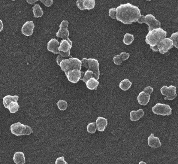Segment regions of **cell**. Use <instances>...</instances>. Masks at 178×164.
<instances>
[{
  "mask_svg": "<svg viewBox=\"0 0 178 164\" xmlns=\"http://www.w3.org/2000/svg\"><path fill=\"white\" fill-rule=\"evenodd\" d=\"M116 19L125 25L137 22L141 17L139 8L129 3L121 5L116 8Z\"/></svg>",
  "mask_w": 178,
  "mask_h": 164,
  "instance_id": "obj_1",
  "label": "cell"
},
{
  "mask_svg": "<svg viewBox=\"0 0 178 164\" xmlns=\"http://www.w3.org/2000/svg\"><path fill=\"white\" fill-rule=\"evenodd\" d=\"M166 31L161 27L149 31L146 36L145 41L150 47L156 46L167 36Z\"/></svg>",
  "mask_w": 178,
  "mask_h": 164,
  "instance_id": "obj_2",
  "label": "cell"
},
{
  "mask_svg": "<svg viewBox=\"0 0 178 164\" xmlns=\"http://www.w3.org/2000/svg\"><path fill=\"white\" fill-rule=\"evenodd\" d=\"M139 24L145 23L149 26V31L153 29L161 27V23L159 21L157 20L155 17L152 14H148L146 16L141 15L140 19L137 21Z\"/></svg>",
  "mask_w": 178,
  "mask_h": 164,
  "instance_id": "obj_3",
  "label": "cell"
},
{
  "mask_svg": "<svg viewBox=\"0 0 178 164\" xmlns=\"http://www.w3.org/2000/svg\"><path fill=\"white\" fill-rule=\"evenodd\" d=\"M11 130L12 133L17 136L25 135H29L33 132L31 127L28 125H25L19 122L11 125Z\"/></svg>",
  "mask_w": 178,
  "mask_h": 164,
  "instance_id": "obj_4",
  "label": "cell"
},
{
  "mask_svg": "<svg viewBox=\"0 0 178 164\" xmlns=\"http://www.w3.org/2000/svg\"><path fill=\"white\" fill-rule=\"evenodd\" d=\"M152 111L154 114L163 116H168L172 114V109L167 104H157L152 108Z\"/></svg>",
  "mask_w": 178,
  "mask_h": 164,
  "instance_id": "obj_5",
  "label": "cell"
},
{
  "mask_svg": "<svg viewBox=\"0 0 178 164\" xmlns=\"http://www.w3.org/2000/svg\"><path fill=\"white\" fill-rule=\"evenodd\" d=\"M160 91L162 95L166 96L164 98L165 100H173L177 96L176 93V87L172 85H171L169 87L164 86L161 89Z\"/></svg>",
  "mask_w": 178,
  "mask_h": 164,
  "instance_id": "obj_6",
  "label": "cell"
},
{
  "mask_svg": "<svg viewBox=\"0 0 178 164\" xmlns=\"http://www.w3.org/2000/svg\"><path fill=\"white\" fill-rule=\"evenodd\" d=\"M158 51L161 54H164L173 47V41L170 38H164L157 44Z\"/></svg>",
  "mask_w": 178,
  "mask_h": 164,
  "instance_id": "obj_7",
  "label": "cell"
},
{
  "mask_svg": "<svg viewBox=\"0 0 178 164\" xmlns=\"http://www.w3.org/2000/svg\"><path fill=\"white\" fill-rule=\"evenodd\" d=\"M68 22L67 20L62 21L59 26L60 28L56 33V36L57 37L63 39H67L68 38L69 35V31L68 29Z\"/></svg>",
  "mask_w": 178,
  "mask_h": 164,
  "instance_id": "obj_8",
  "label": "cell"
},
{
  "mask_svg": "<svg viewBox=\"0 0 178 164\" xmlns=\"http://www.w3.org/2000/svg\"><path fill=\"white\" fill-rule=\"evenodd\" d=\"M88 60V66L89 70L93 72L95 75V78L96 80L99 79L100 72L99 70V63L98 60L94 58H89Z\"/></svg>",
  "mask_w": 178,
  "mask_h": 164,
  "instance_id": "obj_9",
  "label": "cell"
},
{
  "mask_svg": "<svg viewBox=\"0 0 178 164\" xmlns=\"http://www.w3.org/2000/svg\"><path fill=\"white\" fill-rule=\"evenodd\" d=\"M81 76L82 71L77 69L69 71L66 75L68 81L73 84L77 83L80 79Z\"/></svg>",
  "mask_w": 178,
  "mask_h": 164,
  "instance_id": "obj_10",
  "label": "cell"
},
{
  "mask_svg": "<svg viewBox=\"0 0 178 164\" xmlns=\"http://www.w3.org/2000/svg\"><path fill=\"white\" fill-rule=\"evenodd\" d=\"M35 25L33 21H27L22 26V32L26 36H30L33 33Z\"/></svg>",
  "mask_w": 178,
  "mask_h": 164,
  "instance_id": "obj_11",
  "label": "cell"
},
{
  "mask_svg": "<svg viewBox=\"0 0 178 164\" xmlns=\"http://www.w3.org/2000/svg\"><path fill=\"white\" fill-rule=\"evenodd\" d=\"M59 46V43L57 39L51 38L47 43V49L54 54H58L59 52L58 50Z\"/></svg>",
  "mask_w": 178,
  "mask_h": 164,
  "instance_id": "obj_12",
  "label": "cell"
},
{
  "mask_svg": "<svg viewBox=\"0 0 178 164\" xmlns=\"http://www.w3.org/2000/svg\"><path fill=\"white\" fill-rule=\"evenodd\" d=\"M72 47V42L69 38L63 39L61 41L59 47V51L66 53L70 50Z\"/></svg>",
  "mask_w": 178,
  "mask_h": 164,
  "instance_id": "obj_13",
  "label": "cell"
},
{
  "mask_svg": "<svg viewBox=\"0 0 178 164\" xmlns=\"http://www.w3.org/2000/svg\"><path fill=\"white\" fill-rule=\"evenodd\" d=\"M68 60L69 61L70 71L74 69L81 70L82 63L80 60L77 58L71 57L68 59Z\"/></svg>",
  "mask_w": 178,
  "mask_h": 164,
  "instance_id": "obj_14",
  "label": "cell"
},
{
  "mask_svg": "<svg viewBox=\"0 0 178 164\" xmlns=\"http://www.w3.org/2000/svg\"><path fill=\"white\" fill-rule=\"evenodd\" d=\"M130 56L129 53L126 52H121L120 55H117L113 58V61L116 65H121L124 61L128 59Z\"/></svg>",
  "mask_w": 178,
  "mask_h": 164,
  "instance_id": "obj_15",
  "label": "cell"
},
{
  "mask_svg": "<svg viewBox=\"0 0 178 164\" xmlns=\"http://www.w3.org/2000/svg\"><path fill=\"white\" fill-rule=\"evenodd\" d=\"M148 144L150 147L156 148L161 146V143L158 137H155L153 133H152L148 138Z\"/></svg>",
  "mask_w": 178,
  "mask_h": 164,
  "instance_id": "obj_16",
  "label": "cell"
},
{
  "mask_svg": "<svg viewBox=\"0 0 178 164\" xmlns=\"http://www.w3.org/2000/svg\"><path fill=\"white\" fill-rule=\"evenodd\" d=\"M137 101L140 105L146 106L147 105L150 99V95L146 94L142 91L140 92L137 98Z\"/></svg>",
  "mask_w": 178,
  "mask_h": 164,
  "instance_id": "obj_17",
  "label": "cell"
},
{
  "mask_svg": "<svg viewBox=\"0 0 178 164\" xmlns=\"http://www.w3.org/2000/svg\"><path fill=\"white\" fill-rule=\"evenodd\" d=\"M108 124V120L106 118L98 117L96 121V127L98 131H104Z\"/></svg>",
  "mask_w": 178,
  "mask_h": 164,
  "instance_id": "obj_18",
  "label": "cell"
},
{
  "mask_svg": "<svg viewBox=\"0 0 178 164\" xmlns=\"http://www.w3.org/2000/svg\"><path fill=\"white\" fill-rule=\"evenodd\" d=\"M144 115V112L142 109H138L137 111H131L130 113V120L131 121H137L142 118Z\"/></svg>",
  "mask_w": 178,
  "mask_h": 164,
  "instance_id": "obj_19",
  "label": "cell"
},
{
  "mask_svg": "<svg viewBox=\"0 0 178 164\" xmlns=\"http://www.w3.org/2000/svg\"><path fill=\"white\" fill-rule=\"evenodd\" d=\"M13 160L16 164H25L26 162L25 154L22 152L15 153L13 157Z\"/></svg>",
  "mask_w": 178,
  "mask_h": 164,
  "instance_id": "obj_20",
  "label": "cell"
},
{
  "mask_svg": "<svg viewBox=\"0 0 178 164\" xmlns=\"http://www.w3.org/2000/svg\"><path fill=\"white\" fill-rule=\"evenodd\" d=\"M19 97L17 95L14 96H7L3 98V104L5 108H8L9 104L12 102H17Z\"/></svg>",
  "mask_w": 178,
  "mask_h": 164,
  "instance_id": "obj_21",
  "label": "cell"
},
{
  "mask_svg": "<svg viewBox=\"0 0 178 164\" xmlns=\"http://www.w3.org/2000/svg\"><path fill=\"white\" fill-rule=\"evenodd\" d=\"M87 87L90 90H96L99 84V82L98 80L93 77L90 79L86 83Z\"/></svg>",
  "mask_w": 178,
  "mask_h": 164,
  "instance_id": "obj_22",
  "label": "cell"
},
{
  "mask_svg": "<svg viewBox=\"0 0 178 164\" xmlns=\"http://www.w3.org/2000/svg\"><path fill=\"white\" fill-rule=\"evenodd\" d=\"M131 85L132 83L128 79H124L120 82L119 87L122 90L126 91L130 89Z\"/></svg>",
  "mask_w": 178,
  "mask_h": 164,
  "instance_id": "obj_23",
  "label": "cell"
},
{
  "mask_svg": "<svg viewBox=\"0 0 178 164\" xmlns=\"http://www.w3.org/2000/svg\"><path fill=\"white\" fill-rule=\"evenodd\" d=\"M33 17L35 18H38L42 17L44 14L43 10L39 4H36L33 7Z\"/></svg>",
  "mask_w": 178,
  "mask_h": 164,
  "instance_id": "obj_24",
  "label": "cell"
},
{
  "mask_svg": "<svg viewBox=\"0 0 178 164\" xmlns=\"http://www.w3.org/2000/svg\"><path fill=\"white\" fill-rule=\"evenodd\" d=\"M95 0H83V6L84 10H92L95 8Z\"/></svg>",
  "mask_w": 178,
  "mask_h": 164,
  "instance_id": "obj_25",
  "label": "cell"
},
{
  "mask_svg": "<svg viewBox=\"0 0 178 164\" xmlns=\"http://www.w3.org/2000/svg\"><path fill=\"white\" fill-rule=\"evenodd\" d=\"M134 40V36L132 34L126 33L124 36L123 42L127 45H130L132 43Z\"/></svg>",
  "mask_w": 178,
  "mask_h": 164,
  "instance_id": "obj_26",
  "label": "cell"
},
{
  "mask_svg": "<svg viewBox=\"0 0 178 164\" xmlns=\"http://www.w3.org/2000/svg\"><path fill=\"white\" fill-rule=\"evenodd\" d=\"M20 106L18 103L16 102H12L9 104L7 109H9L11 113H15L19 110Z\"/></svg>",
  "mask_w": 178,
  "mask_h": 164,
  "instance_id": "obj_27",
  "label": "cell"
},
{
  "mask_svg": "<svg viewBox=\"0 0 178 164\" xmlns=\"http://www.w3.org/2000/svg\"><path fill=\"white\" fill-rule=\"evenodd\" d=\"M93 77L95 78V75H94L93 72L91 71L88 70H87L85 72L83 77L82 79L81 80L86 84V83L90 79Z\"/></svg>",
  "mask_w": 178,
  "mask_h": 164,
  "instance_id": "obj_28",
  "label": "cell"
},
{
  "mask_svg": "<svg viewBox=\"0 0 178 164\" xmlns=\"http://www.w3.org/2000/svg\"><path fill=\"white\" fill-rule=\"evenodd\" d=\"M97 127H96V123L92 122V123H89L87 126V130L88 132L93 134L96 132Z\"/></svg>",
  "mask_w": 178,
  "mask_h": 164,
  "instance_id": "obj_29",
  "label": "cell"
},
{
  "mask_svg": "<svg viewBox=\"0 0 178 164\" xmlns=\"http://www.w3.org/2000/svg\"><path fill=\"white\" fill-rule=\"evenodd\" d=\"M57 106L59 110L63 111V110H66L67 108L68 104L66 101L60 100L57 102Z\"/></svg>",
  "mask_w": 178,
  "mask_h": 164,
  "instance_id": "obj_30",
  "label": "cell"
},
{
  "mask_svg": "<svg viewBox=\"0 0 178 164\" xmlns=\"http://www.w3.org/2000/svg\"><path fill=\"white\" fill-rule=\"evenodd\" d=\"M178 32L172 33L171 36L170 38L173 41V46H174L176 48H178Z\"/></svg>",
  "mask_w": 178,
  "mask_h": 164,
  "instance_id": "obj_31",
  "label": "cell"
},
{
  "mask_svg": "<svg viewBox=\"0 0 178 164\" xmlns=\"http://www.w3.org/2000/svg\"><path fill=\"white\" fill-rule=\"evenodd\" d=\"M116 13H117V11L115 8H112L109 10V16L112 19H116Z\"/></svg>",
  "mask_w": 178,
  "mask_h": 164,
  "instance_id": "obj_32",
  "label": "cell"
},
{
  "mask_svg": "<svg viewBox=\"0 0 178 164\" xmlns=\"http://www.w3.org/2000/svg\"><path fill=\"white\" fill-rule=\"evenodd\" d=\"M55 164H68L65 160V158L64 156L60 157L58 158L56 161Z\"/></svg>",
  "mask_w": 178,
  "mask_h": 164,
  "instance_id": "obj_33",
  "label": "cell"
},
{
  "mask_svg": "<svg viewBox=\"0 0 178 164\" xmlns=\"http://www.w3.org/2000/svg\"><path fill=\"white\" fill-rule=\"evenodd\" d=\"M143 92L146 94H148L150 95V94H151L153 92V89L150 86H149V87H146L144 88Z\"/></svg>",
  "mask_w": 178,
  "mask_h": 164,
  "instance_id": "obj_34",
  "label": "cell"
},
{
  "mask_svg": "<svg viewBox=\"0 0 178 164\" xmlns=\"http://www.w3.org/2000/svg\"><path fill=\"white\" fill-rule=\"evenodd\" d=\"M82 66L86 68H89V66H88V60L86 58H83L81 60Z\"/></svg>",
  "mask_w": 178,
  "mask_h": 164,
  "instance_id": "obj_35",
  "label": "cell"
},
{
  "mask_svg": "<svg viewBox=\"0 0 178 164\" xmlns=\"http://www.w3.org/2000/svg\"><path fill=\"white\" fill-rule=\"evenodd\" d=\"M77 5L81 11L84 10L83 6V0H78L77 2Z\"/></svg>",
  "mask_w": 178,
  "mask_h": 164,
  "instance_id": "obj_36",
  "label": "cell"
},
{
  "mask_svg": "<svg viewBox=\"0 0 178 164\" xmlns=\"http://www.w3.org/2000/svg\"><path fill=\"white\" fill-rule=\"evenodd\" d=\"M59 54L62 57L65 58L66 59H68L69 56H70V50L66 53H64L62 51H59Z\"/></svg>",
  "mask_w": 178,
  "mask_h": 164,
  "instance_id": "obj_37",
  "label": "cell"
},
{
  "mask_svg": "<svg viewBox=\"0 0 178 164\" xmlns=\"http://www.w3.org/2000/svg\"><path fill=\"white\" fill-rule=\"evenodd\" d=\"M41 2L43 3V4L45 5L46 7H50L52 4H53V0H50V1H40Z\"/></svg>",
  "mask_w": 178,
  "mask_h": 164,
  "instance_id": "obj_38",
  "label": "cell"
},
{
  "mask_svg": "<svg viewBox=\"0 0 178 164\" xmlns=\"http://www.w3.org/2000/svg\"><path fill=\"white\" fill-rule=\"evenodd\" d=\"M65 59H66L65 58L62 57V56H61L60 54L58 56L57 58H56V62H57L58 65H59L61 62L62 60Z\"/></svg>",
  "mask_w": 178,
  "mask_h": 164,
  "instance_id": "obj_39",
  "label": "cell"
},
{
  "mask_svg": "<svg viewBox=\"0 0 178 164\" xmlns=\"http://www.w3.org/2000/svg\"><path fill=\"white\" fill-rule=\"evenodd\" d=\"M151 49H152L153 51L155 52H158V48L157 45L154 47H150Z\"/></svg>",
  "mask_w": 178,
  "mask_h": 164,
  "instance_id": "obj_40",
  "label": "cell"
},
{
  "mask_svg": "<svg viewBox=\"0 0 178 164\" xmlns=\"http://www.w3.org/2000/svg\"><path fill=\"white\" fill-rule=\"evenodd\" d=\"M3 29H4V25H3L2 21L0 19V32L2 31Z\"/></svg>",
  "mask_w": 178,
  "mask_h": 164,
  "instance_id": "obj_41",
  "label": "cell"
},
{
  "mask_svg": "<svg viewBox=\"0 0 178 164\" xmlns=\"http://www.w3.org/2000/svg\"><path fill=\"white\" fill-rule=\"evenodd\" d=\"M38 1H27V2L30 4H33V3H35V2H37Z\"/></svg>",
  "mask_w": 178,
  "mask_h": 164,
  "instance_id": "obj_42",
  "label": "cell"
},
{
  "mask_svg": "<svg viewBox=\"0 0 178 164\" xmlns=\"http://www.w3.org/2000/svg\"><path fill=\"white\" fill-rule=\"evenodd\" d=\"M139 164H146V163L145 162L141 161L139 162Z\"/></svg>",
  "mask_w": 178,
  "mask_h": 164,
  "instance_id": "obj_43",
  "label": "cell"
},
{
  "mask_svg": "<svg viewBox=\"0 0 178 164\" xmlns=\"http://www.w3.org/2000/svg\"><path fill=\"white\" fill-rule=\"evenodd\" d=\"M0 133H1V131H0Z\"/></svg>",
  "mask_w": 178,
  "mask_h": 164,
  "instance_id": "obj_44",
  "label": "cell"
}]
</instances>
